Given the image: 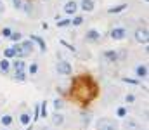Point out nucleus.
I'll use <instances>...</instances> for the list:
<instances>
[{
    "instance_id": "nucleus-5",
    "label": "nucleus",
    "mask_w": 149,
    "mask_h": 130,
    "mask_svg": "<svg viewBox=\"0 0 149 130\" xmlns=\"http://www.w3.org/2000/svg\"><path fill=\"white\" fill-rule=\"evenodd\" d=\"M76 9H78V5H76V2H73V0L64 5V12H66V14H75Z\"/></svg>"
},
{
    "instance_id": "nucleus-17",
    "label": "nucleus",
    "mask_w": 149,
    "mask_h": 130,
    "mask_svg": "<svg viewBox=\"0 0 149 130\" xmlns=\"http://www.w3.org/2000/svg\"><path fill=\"white\" fill-rule=\"evenodd\" d=\"M9 66H10V64H9V61H7V59H2V61H0V69H2V71H7V69H9Z\"/></svg>"
},
{
    "instance_id": "nucleus-11",
    "label": "nucleus",
    "mask_w": 149,
    "mask_h": 130,
    "mask_svg": "<svg viewBox=\"0 0 149 130\" xmlns=\"http://www.w3.org/2000/svg\"><path fill=\"white\" fill-rule=\"evenodd\" d=\"M104 57H106L108 61H116V59H118V54H116L115 50H106V52H104Z\"/></svg>"
},
{
    "instance_id": "nucleus-7",
    "label": "nucleus",
    "mask_w": 149,
    "mask_h": 130,
    "mask_svg": "<svg viewBox=\"0 0 149 130\" xmlns=\"http://www.w3.org/2000/svg\"><path fill=\"white\" fill-rule=\"evenodd\" d=\"M21 49H23V50H24V54L28 56V54L31 52V49H33V42H31V40H26V42H23V43H21Z\"/></svg>"
},
{
    "instance_id": "nucleus-13",
    "label": "nucleus",
    "mask_w": 149,
    "mask_h": 130,
    "mask_svg": "<svg viewBox=\"0 0 149 130\" xmlns=\"http://www.w3.org/2000/svg\"><path fill=\"white\" fill-rule=\"evenodd\" d=\"M137 76H139V78L148 76V68H146V66H139V68H137Z\"/></svg>"
},
{
    "instance_id": "nucleus-12",
    "label": "nucleus",
    "mask_w": 149,
    "mask_h": 130,
    "mask_svg": "<svg viewBox=\"0 0 149 130\" xmlns=\"http://www.w3.org/2000/svg\"><path fill=\"white\" fill-rule=\"evenodd\" d=\"M26 54H24V50L21 49V45H16L14 47V57H24Z\"/></svg>"
},
{
    "instance_id": "nucleus-10",
    "label": "nucleus",
    "mask_w": 149,
    "mask_h": 130,
    "mask_svg": "<svg viewBox=\"0 0 149 130\" xmlns=\"http://www.w3.org/2000/svg\"><path fill=\"white\" fill-rule=\"evenodd\" d=\"M82 9L87 10V12H90L94 9V2L92 0H82Z\"/></svg>"
},
{
    "instance_id": "nucleus-18",
    "label": "nucleus",
    "mask_w": 149,
    "mask_h": 130,
    "mask_svg": "<svg viewBox=\"0 0 149 130\" xmlns=\"http://www.w3.org/2000/svg\"><path fill=\"white\" fill-rule=\"evenodd\" d=\"M23 68H24V63L23 61H14V69L16 71H23Z\"/></svg>"
},
{
    "instance_id": "nucleus-23",
    "label": "nucleus",
    "mask_w": 149,
    "mask_h": 130,
    "mask_svg": "<svg viewBox=\"0 0 149 130\" xmlns=\"http://www.w3.org/2000/svg\"><path fill=\"white\" fill-rule=\"evenodd\" d=\"M9 38H12L14 42H19V40H21V33H17V31H16V33H10Z\"/></svg>"
},
{
    "instance_id": "nucleus-1",
    "label": "nucleus",
    "mask_w": 149,
    "mask_h": 130,
    "mask_svg": "<svg viewBox=\"0 0 149 130\" xmlns=\"http://www.w3.org/2000/svg\"><path fill=\"white\" fill-rule=\"evenodd\" d=\"M97 130H116V127H115V123H113L111 120L102 118V120H99V123H97Z\"/></svg>"
},
{
    "instance_id": "nucleus-24",
    "label": "nucleus",
    "mask_w": 149,
    "mask_h": 130,
    "mask_svg": "<svg viewBox=\"0 0 149 130\" xmlns=\"http://www.w3.org/2000/svg\"><path fill=\"white\" fill-rule=\"evenodd\" d=\"M36 71H38V66H36V64H35V63H33V64H31V66H30V75H35V73H36Z\"/></svg>"
},
{
    "instance_id": "nucleus-30",
    "label": "nucleus",
    "mask_w": 149,
    "mask_h": 130,
    "mask_svg": "<svg viewBox=\"0 0 149 130\" xmlns=\"http://www.w3.org/2000/svg\"><path fill=\"white\" fill-rule=\"evenodd\" d=\"M2 33H3V36H10V33H12V31H10V28H3V31H2Z\"/></svg>"
},
{
    "instance_id": "nucleus-33",
    "label": "nucleus",
    "mask_w": 149,
    "mask_h": 130,
    "mask_svg": "<svg viewBox=\"0 0 149 130\" xmlns=\"http://www.w3.org/2000/svg\"><path fill=\"white\" fill-rule=\"evenodd\" d=\"M0 12H3V2H0Z\"/></svg>"
},
{
    "instance_id": "nucleus-20",
    "label": "nucleus",
    "mask_w": 149,
    "mask_h": 130,
    "mask_svg": "<svg viewBox=\"0 0 149 130\" xmlns=\"http://www.w3.org/2000/svg\"><path fill=\"white\" fill-rule=\"evenodd\" d=\"M10 123H12V116H9V115L2 116V125H10Z\"/></svg>"
},
{
    "instance_id": "nucleus-28",
    "label": "nucleus",
    "mask_w": 149,
    "mask_h": 130,
    "mask_svg": "<svg viewBox=\"0 0 149 130\" xmlns=\"http://www.w3.org/2000/svg\"><path fill=\"white\" fill-rule=\"evenodd\" d=\"M123 82H127V83H132V85H137V80H134V78H123Z\"/></svg>"
},
{
    "instance_id": "nucleus-21",
    "label": "nucleus",
    "mask_w": 149,
    "mask_h": 130,
    "mask_svg": "<svg viewBox=\"0 0 149 130\" xmlns=\"http://www.w3.org/2000/svg\"><path fill=\"white\" fill-rule=\"evenodd\" d=\"M3 56H5V59H10V57H14V49H7V50L3 52Z\"/></svg>"
},
{
    "instance_id": "nucleus-8",
    "label": "nucleus",
    "mask_w": 149,
    "mask_h": 130,
    "mask_svg": "<svg viewBox=\"0 0 149 130\" xmlns=\"http://www.w3.org/2000/svg\"><path fill=\"white\" fill-rule=\"evenodd\" d=\"M31 42H36V43L40 45V50H42V52H45V50H47V45H45V42H43L40 36H35V35H33V36H31Z\"/></svg>"
},
{
    "instance_id": "nucleus-29",
    "label": "nucleus",
    "mask_w": 149,
    "mask_h": 130,
    "mask_svg": "<svg viewBox=\"0 0 149 130\" xmlns=\"http://www.w3.org/2000/svg\"><path fill=\"white\" fill-rule=\"evenodd\" d=\"M116 115H118V116H125V115H127V109H125V108H120Z\"/></svg>"
},
{
    "instance_id": "nucleus-22",
    "label": "nucleus",
    "mask_w": 149,
    "mask_h": 130,
    "mask_svg": "<svg viewBox=\"0 0 149 130\" xmlns=\"http://www.w3.org/2000/svg\"><path fill=\"white\" fill-rule=\"evenodd\" d=\"M71 23H73V24H76V26H78V24H82V23H83V17H82V16H76V17H75V19H71Z\"/></svg>"
},
{
    "instance_id": "nucleus-4",
    "label": "nucleus",
    "mask_w": 149,
    "mask_h": 130,
    "mask_svg": "<svg viewBox=\"0 0 149 130\" xmlns=\"http://www.w3.org/2000/svg\"><path fill=\"white\" fill-rule=\"evenodd\" d=\"M127 36V30L125 28H115L111 30V38L113 40H123Z\"/></svg>"
},
{
    "instance_id": "nucleus-27",
    "label": "nucleus",
    "mask_w": 149,
    "mask_h": 130,
    "mask_svg": "<svg viewBox=\"0 0 149 130\" xmlns=\"http://www.w3.org/2000/svg\"><path fill=\"white\" fill-rule=\"evenodd\" d=\"M54 108H56V109H61V108H62V101H59V99L54 101Z\"/></svg>"
},
{
    "instance_id": "nucleus-15",
    "label": "nucleus",
    "mask_w": 149,
    "mask_h": 130,
    "mask_svg": "<svg viewBox=\"0 0 149 130\" xmlns=\"http://www.w3.org/2000/svg\"><path fill=\"white\" fill-rule=\"evenodd\" d=\"M30 120H31V118H30V115H28V113H23V115H21V118H19V122H21L23 125H30Z\"/></svg>"
},
{
    "instance_id": "nucleus-14",
    "label": "nucleus",
    "mask_w": 149,
    "mask_h": 130,
    "mask_svg": "<svg viewBox=\"0 0 149 130\" xmlns=\"http://www.w3.org/2000/svg\"><path fill=\"white\" fill-rule=\"evenodd\" d=\"M97 38H99V33H97L95 30L87 31V40H97Z\"/></svg>"
},
{
    "instance_id": "nucleus-9",
    "label": "nucleus",
    "mask_w": 149,
    "mask_h": 130,
    "mask_svg": "<svg viewBox=\"0 0 149 130\" xmlns=\"http://www.w3.org/2000/svg\"><path fill=\"white\" fill-rule=\"evenodd\" d=\"M52 123H54V125H57V127H59V125H62V123H64V116H62L61 113H56V115L52 116Z\"/></svg>"
},
{
    "instance_id": "nucleus-2",
    "label": "nucleus",
    "mask_w": 149,
    "mask_h": 130,
    "mask_svg": "<svg viewBox=\"0 0 149 130\" xmlns=\"http://www.w3.org/2000/svg\"><path fill=\"white\" fill-rule=\"evenodd\" d=\"M57 71L59 75H71V66L68 61H59L57 63Z\"/></svg>"
},
{
    "instance_id": "nucleus-31",
    "label": "nucleus",
    "mask_w": 149,
    "mask_h": 130,
    "mask_svg": "<svg viewBox=\"0 0 149 130\" xmlns=\"http://www.w3.org/2000/svg\"><path fill=\"white\" fill-rule=\"evenodd\" d=\"M125 99H127V102H134V101H135V97H134L132 94H128V96H127Z\"/></svg>"
},
{
    "instance_id": "nucleus-6",
    "label": "nucleus",
    "mask_w": 149,
    "mask_h": 130,
    "mask_svg": "<svg viewBox=\"0 0 149 130\" xmlns=\"http://www.w3.org/2000/svg\"><path fill=\"white\" fill-rule=\"evenodd\" d=\"M125 129L127 130H142V127L137 122H134V120H127L125 122Z\"/></svg>"
},
{
    "instance_id": "nucleus-16",
    "label": "nucleus",
    "mask_w": 149,
    "mask_h": 130,
    "mask_svg": "<svg viewBox=\"0 0 149 130\" xmlns=\"http://www.w3.org/2000/svg\"><path fill=\"white\" fill-rule=\"evenodd\" d=\"M125 7H127V5H125V3H122V5H118V7H111L108 12H109V14H115V12H120V10H123Z\"/></svg>"
},
{
    "instance_id": "nucleus-32",
    "label": "nucleus",
    "mask_w": 149,
    "mask_h": 130,
    "mask_svg": "<svg viewBox=\"0 0 149 130\" xmlns=\"http://www.w3.org/2000/svg\"><path fill=\"white\" fill-rule=\"evenodd\" d=\"M14 2V5L17 7V9H23V3H21V0H12Z\"/></svg>"
},
{
    "instance_id": "nucleus-3",
    "label": "nucleus",
    "mask_w": 149,
    "mask_h": 130,
    "mask_svg": "<svg viewBox=\"0 0 149 130\" xmlns=\"http://www.w3.org/2000/svg\"><path fill=\"white\" fill-rule=\"evenodd\" d=\"M135 40L137 42H141V43H148V40H149V33H148V30L144 28H141V30H137L135 31Z\"/></svg>"
},
{
    "instance_id": "nucleus-25",
    "label": "nucleus",
    "mask_w": 149,
    "mask_h": 130,
    "mask_svg": "<svg viewBox=\"0 0 149 130\" xmlns=\"http://www.w3.org/2000/svg\"><path fill=\"white\" fill-rule=\"evenodd\" d=\"M16 78H17V80H24V78H26L24 71H16Z\"/></svg>"
},
{
    "instance_id": "nucleus-19",
    "label": "nucleus",
    "mask_w": 149,
    "mask_h": 130,
    "mask_svg": "<svg viewBox=\"0 0 149 130\" xmlns=\"http://www.w3.org/2000/svg\"><path fill=\"white\" fill-rule=\"evenodd\" d=\"M38 108H40V118H45V116H47V104L43 102V104L38 106Z\"/></svg>"
},
{
    "instance_id": "nucleus-26",
    "label": "nucleus",
    "mask_w": 149,
    "mask_h": 130,
    "mask_svg": "<svg viewBox=\"0 0 149 130\" xmlns=\"http://www.w3.org/2000/svg\"><path fill=\"white\" fill-rule=\"evenodd\" d=\"M69 23H71V19H62V21H57V26H66Z\"/></svg>"
}]
</instances>
